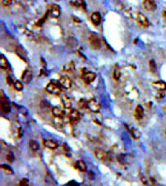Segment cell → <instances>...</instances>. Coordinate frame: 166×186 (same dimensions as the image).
<instances>
[{"instance_id": "obj_1", "label": "cell", "mask_w": 166, "mask_h": 186, "mask_svg": "<svg viewBox=\"0 0 166 186\" xmlns=\"http://www.w3.org/2000/svg\"><path fill=\"white\" fill-rule=\"evenodd\" d=\"M88 42H89V44H91V46L93 49H98L101 48V40L96 34L91 33V34L89 35V37H88Z\"/></svg>"}, {"instance_id": "obj_11", "label": "cell", "mask_w": 166, "mask_h": 186, "mask_svg": "<svg viewBox=\"0 0 166 186\" xmlns=\"http://www.w3.org/2000/svg\"><path fill=\"white\" fill-rule=\"evenodd\" d=\"M43 142H44V145L46 147H48L50 149H55L58 147V144L55 141H52V140L51 139H46L43 141Z\"/></svg>"}, {"instance_id": "obj_7", "label": "cell", "mask_w": 166, "mask_h": 186, "mask_svg": "<svg viewBox=\"0 0 166 186\" xmlns=\"http://www.w3.org/2000/svg\"><path fill=\"white\" fill-rule=\"evenodd\" d=\"M94 155L95 157L100 161H106L108 158V153L106 151H104L103 149L100 148H96L94 150Z\"/></svg>"}, {"instance_id": "obj_24", "label": "cell", "mask_w": 166, "mask_h": 186, "mask_svg": "<svg viewBox=\"0 0 166 186\" xmlns=\"http://www.w3.org/2000/svg\"><path fill=\"white\" fill-rule=\"evenodd\" d=\"M13 86H14V88L18 91H21V90H22V88H24V84H22V82L19 81H15Z\"/></svg>"}, {"instance_id": "obj_19", "label": "cell", "mask_w": 166, "mask_h": 186, "mask_svg": "<svg viewBox=\"0 0 166 186\" xmlns=\"http://www.w3.org/2000/svg\"><path fill=\"white\" fill-rule=\"evenodd\" d=\"M76 168L78 169L80 172H86L87 171V165L83 160H79L76 162Z\"/></svg>"}, {"instance_id": "obj_27", "label": "cell", "mask_w": 166, "mask_h": 186, "mask_svg": "<svg viewBox=\"0 0 166 186\" xmlns=\"http://www.w3.org/2000/svg\"><path fill=\"white\" fill-rule=\"evenodd\" d=\"M6 159L8 160V162H13L14 161V155L11 151H8L7 154H6Z\"/></svg>"}, {"instance_id": "obj_33", "label": "cell", "mask_w": 166, "mask_h": 186, "mask_svg": "<svg viewBox=\"0 0 166 186\" xmlns=\"http://www.w3.org/2000/svg\"><path fill=\"white\" fill-rule=\"evenodd\" d=\"M22 184H25V185H27L28 184V181L27 180H26V179H24V180H22L21 182H19V185H22Z\"/></svg>"}, {"instance_id": "obj_16", "label": "cell", "mask_w": 166, "mask_h": 186, "mask_svg": "<svg viewBox=\"0 0 166 186\" xmlns=\"http://www.w3.org/2000/svg\"><path fill=\"white\" fill-rule=\"evenodd\" d=\"M52 114L56 118L63 117V116H64V112L62 111L60 108H58V107H54V108H52Z\"/></svg>"}, {"instance_id": "obj_17", "label": "cell", "mask_w": 166, "mask_h": 186, "mask_svg": "<svg viewBox=\"0 0 166 186\" xmlns=\"http://www.w3.org/2000/svg\"><path fill=\"white\" fill-rule=\"evenodd\" d=\"M61 101H62V105H63V107L65 109H71L72 107V102H71V99L68 97V96H66V95H63L62 96V98H61Z\"/></svg>"}, {"instance_id": "obj_12", "label": "cell", "mask_w": 166, "mask_h": 186, "mask_svg": "<svg viewBox=\"0 0 166 186\" xmlns=\"http://www.w3.org/2000/svg\"><path fill=\"white\" fill-rule=\"evenodd\" d=\"M69 118H70V120L72 122L75 123V122H77L81 119V114H80L77 109H72L70 114H69Z\"/></svg>"}, {"instance_id": "obj_3", "label": "cell", "mask_w": 166, "mask_h": 186, "mask_svg": "<svg viewBox=\"0 0 166 186\" xmlns=\"http://www.w3.org/2000/svg\"><path fill=\"white\" fill-rule=\"evenodd\" d=\"M135 19L136 21H138V23H140V25L144 26V27H148V26L150 25V21H149V19H147V16L144 14H142V13H136Z\"/></svg>"}, {"instance_id": "obj_34", "label": "cell", "mask_w": 166, "mask_h": 186, "mask_svg": "<svg viewBox=\"0 0 166 186\" xmlns=\"http://www.w3.org/2000/svg\"><path fill=\"white\" fill-rule=\"evenodd\" d=\"M163 111H164V112H166V106H165V107H164V108H163Z\"/></svg>"}, {"instance_id": "obj_14", "label": "cell", "mask_w": 166, "mask_h": 186, "mask_svg": "<svg viewBox=\"0 0 166 186\" xmlns=\"http://www.w3.org/2000/svg\"><path fill=\"white\" fill-rule=\"evenodd\" d=\"M134 116L137 120H141L143 118V116H144V109H143L142 106L138 105L137 107H136L135 111H134Z\"/></svg>"}, {"instance_id": "obj_20", "label": "cell", "mask_w": 166, "mask_h": 186, "mask_svg": "<svg viewBox=\"0 0 166 186\" xmlns=\"http://www.w3.org/2000/svg\"><path fill=\"white\" fill-rule=\"evenodd\" d=\"M75 70V64L73 62H69L63 66V71L66 73H73Z\"/></svg>"}, {"instance_id": "obj_5", "label": "cell", "mask_w": 166, "mask_h": 186, "mask_svg": "<svg viewBox=\"0 0 166 186\" xmlns=\"http://www.w3.org/2000/svg\"><path fill=\"white\" fill-rule=\"evenodd\" d=\"M85 70L86 69H84V71H83V79H84V81L87 82V84H91V82H92L95 79L96 75L93 72L85 71Z\"/></svg>"}, {"instance_id": "obj_25", "label": "cell", "mask_w": 166, "mask_h": 186, "mask_svg": "<svg viewBox=\"0 0 166 186\" xmlns=\"http://www.w3.org/2000/svg\"><path fill=\"white\" fill-rule=\"evenodd\" d=\"M113 78H114V79H116V81H119V78H121V70H119V68H116L114 70V73H113Z\"/></svg>"}, {"instance_id": "obj_32", "label": "cell", "mask_w": 166, "mask_h": 186, "mask_svg": "<svg viewBox=\"0 0 166 186\" xmlns=\"http://www.w3.org/2000/svg\"><path fill=\"white\" fill-rule=\"evenodd\" d=\"M140 178H141V180H142V182H143L144 184H147V183H148V181L146 180V178H145V177H144L143 175H140Z\"/></svg>"}, {"instance_id": "obj_8", "label": "cell", "mask_w": 166, "mask_h": 186, "mask_svg": "<svg viewBox=\"0 0 166 186\" xmlns=\"http://www.w3.org/2000/svg\"><path fill=\"white\" fill-rule=\"evenodd\" d=\"M143 7L147 11H155L157 9V4H155V0H144L143 1Z\"/></svg>"}, {"instance_id": "obj_30", "label": "cell", "mask_w": 166, "mask_h": 186, "mask_svg": "<svg viewBox=\"0 0 166 186\" xmlns=\"http://www.w3.org/2000/svg\"><path fill=\"white\" fill-rule=\"evenodd\" d=\"M13 0H2V4L5 6V7H9L10 5L12 4Z\"/></svg>"}, {"instance_id": "obj_4", "label": "cell", "mask_w": 166, "mask_h": 186, "mask_svg": "<svg viewBox=\"0 0 166 186\" xmlns=\"http://www.w3.org/2000/svg\"><path fill=\"white\" fill-rule=\"evenodd\" d=\"M88 108L89 109V111L92 112H100L101 106L99 104L98 101H96L95 99H91L88 102Z\"/></svg>"}, {"instance_id": "obj_26", "label": "cell", "mask_w": 166, "mask_h": 186, "mask_svg": "<svg viewBox=\"0 0 166 186\" xmlns=\"http://www.w3.org/2000/svg\"><path fill=\"white\" fill-rule=\"evenodd\" d=\"M150 69L152 73H155L157 72V64H155V62L154 60H151L150 61Z\"/></svg>"}, {"instance_id": "obj_23", "label": "cell", "mask_w": 166, "mask_h": 186, "mask_svg": "<svg viewBox=\"0 0 166 186\" xmlns=\"http://www.w3.org/2000/svg\"><path fill=\"white\" fill-rule=\"evenodd\" d=\"M29 147H30L31 150H33V151H37L39 149V145L37 142L34 141V140H31V141L29 142Z\"/></svg>"}, {"instance_id": "obj_18", "label": "cell", "mask_w": 166, "mask_h": 186, "mask_svg": "<svg viewBox=\"0 0 166 186\" xmlns=\"http://www.w3.org/2000/svg\"><path fill=\"white\" fill-rule=\"evenodd\" d=\"M0 68L2 70H7L9 68V63L8 60L3 54H1V58H0Z\"/></svg>"}, {"instance_id": "obj_22", "label": "cell", "mask_w": 166, "mask_h": 186, "mask_svg": "<svg viewBox=\"0 0 166 186\" xmlns=\"http://www.w3.org/2000/svg\"><path fill=\"white\" fill-rule=\"evenodd\" d=\"M130 135L132 136V138H134L135 140H138L139 138L141 137V133H140V131L139 130H137V129L136 128H130Z\"/></svg>"}, {"instance_id": "obj_10", "label": "cell", "mask_w": 166, "mask_h": 186, "mask_svg": "<svg viewBox=\"0 0 166 186\" xmlns=\"http://www.w3.org/2000/svg\"><path fill=\"white\" fill-rule=\"evenodd\" d=\"M50 15L52 18H59V16H60V8H59V6L56 4H52L50 7Z\"/></svg>"}, {"instance_id": "obj_6", "label": "cell", "mask_w": 166, "mask_h": 186, "mask_svg": "<svg viewBox=\"0 0 166 186\" xmlns=\"http://www.w3.org/2000/svg\"><path fill=\"white\" fill-rule=\"evenodd\" d=\"M72 81L68 77H61L59 79V85L64 89H70L72 87Z\"/></svg>"}, {"instance_id": "obj_28", "label": "cell", "mask_w": 166, "mask_h": 186, "mask_svg": "<svg viewBox=\"0 0 166 186\" xmlns=\"http://www.w3.org/2000/svg\"><path fill=\"white\" fill-rule=\"evenodd\" d=\"M1 169L4 172H9V174H12L13 172V171H12V169L9 167V166H7V165H1Z\"/></svg>"}, {"instance_id": "obj_13", "label": "cell", "mask_w": 166, "mask_h": 186, "mask_svg": "<svg viewBox=\"0 0 166 186\" xmlns=\"http://www.w3.org/2000/svg\"><path fill=\"white\" fill-rule=\"evenodd\" d=\"M91 22L93 23L94 25H99L101 23V21H102V16L101 15L99 14V13H93L91 16Z\"/></svg>"}, {"instance_id": "obj_9", "label": "cell", "mask_w": 166, "mask_h": 186, "mask_svg": "<svg viewBox=\"0 0 166 186\" xmlns=\"http://www.w3.org/2000/svg\"><path fill=\"white\" fill-rule=\"evenodd\" d=\"M1 109H2L3 112H5V114H8V112H10V111H11L8 98L5 97L4 95H2V97H1Z\"/></svg>"}, {"instance_id": "obj_21", "label": "cell", "mask_w": 166, "mask_h": 186, "mask_svg": "<svg viewBox=\"0 0 166 186\" xmlns=\"http://www.w3.org/2000/svg\"><path fill=\"white\" fill-rule=\"evenodd\" d=\"M154 86H155V88L157 89V90H165L166 89V84L164 82H161V81L154 82Z\"/></svg>"}, {"instance_id": "obj_31", "label": "cell", "mask_w": 166, "mask_h": 186, "mask_svg": "<svg viewBox=\"0 0 166 186\" xmlns=\"http://www.w3.org/2000/svg\"><path fill=\"white\" fill-rule=\"evenodd\" d=\"M6 82H7V84H10V85H13V84H14V82H15L12 81L11 77H6Z\"/></svg>"}, {"instance_id": "obj_2", "label": "cell", "mask_w": 166, "mask_h": 186, "mask_svg": "<svg viewBox=\"0 0 166 186\" xmlns=\"http://www.w3.org/2000/svg\"><path fill=\"white\" fill-rule=\"evenodd\" d=\"M46 90H47L49 93H51V94L58 95L59 93L61 92V88H60V86L56 84L55 82H51L50 84H48L47 86H46Z\"/></svg>"}, {"instance_id": "obj_15", "label": "cell", "mask_w": 166, "mask_h": 186, "mask_svg": "<svg viewBox=\"0 0 166 186\" xmlns=\"http://www.w3.org/2000/svg\"><path fill=\"white\" fill-rule=\"evenodd\" d=\"M22 79L25 84L30 82V81L32 79V72L30 71V70H25V71L24 72V74H22Z\"/></svg>"}, {"instance_id": "obj_35", "label": "cell", "mask_w": 166, "mask_h": 186, "mask_svg": "<svg viewBox=\"0 0 166 186\" xmlns=\"http://www.w3.org/2000/svg\"><path fill=\"white\" fill-rule=\"evenodd\" d=\"M165 135H166V130H165Z\"/></svg>"}, {"instance_id": "obj_29", "label": "cell", "mask_w": 166, "mask_h": 186, "mask_svg": "<svg viewBox=\"0 0 166 186\" xmlns=\"http://www.w3.org/2000/svg\"><path fill=\"white\" fill-rule=\"evenodd\" d=\"M79 106L82 109H85L86 107H88V102H86L85 100H81L79 102Z\"/></svg>"}]
</instances>
